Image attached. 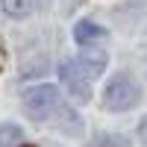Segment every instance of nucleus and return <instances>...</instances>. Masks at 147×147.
<instances>
[{
  "label": "nucleus",
  "mask_w": 147,
  "mask_h": 147,
  "mask_svg": "<svg viewBox=\"0 0 147 147\" xmlns=\"http://www.w3.org/2000/svg\"><path fill=\"white\" fill-rule=\"evenodd\" d=\"M80 62L82 68L91 74V77H100V74L106 71V62H109V53L103 50V47H94V44H85L82 53H80Z\"/></svg>",
  "instance_id": "nucleus-4"
},
{
  "label": "nucleus",
  "mask_w": 147,
  "mask_h": 147,
  "mask_svg": "<svg viewBox=\"0 0 147 147\" xmlns=\"http://www.w3.org/2000/svg\"><path fill=\"white\" fill-rule=\"evenodd\" d=\"M59 77H62L65 91L74 97L77 103H85L91 97V74L82 68L80 59H65L59 65Z\"/></svg>",
  "instance_id": "nucleus-3"
},
{
  "label": "nucleus",
  "mask_w": 147,
  "mask_h": 147,
  "mask_svg": "<svg viewBox=\"0 0 147 147\" xmlns=\"http://www.w3.org/2000/svg\"><path fill=\"white\" fill-rule=\"evenodd\" d=\"M94 147H129V141L124 136H115V132H106V136H100V141H97Z\"/></svg>",
  "instance_id": "nucleus-8"
},
{
  "label": "nucleus",
  "mask_w": 147,
  "mask_h": 147,
  "mask_svg": "<svg viewBox=\"0 0 147 147\" xmlns=\"http://www.w3.org/2000/svg\"><path fill=\"white\" fill-rule=\"evenodd\" d=\"M138 97H141L138 82L129 74H118V77L109 80L106 91H103V106L112 109V112H127V109H132L138 103Z\"/></svg>",
  "instance_id": "nucleus-1"
},
{
  "label": "nucleus",
  "mask_w": 147,
  "mask_h": 147,
  "mask_svg": "<svg viewBox=\"0 0 147 147\" xmlns=\"http://www.w3.org/2000/svg\"><path fill=\"white\" fill-rule=\"evenodd\" d=\"M103 35H106V30L100 27V24H91V21H80L77 27H74L77 44H94V41H100Z\"/></svg>",
  "instance_id": "nucleus-5"
},
{
  "label": "nucleus",
  "mask_w": 147,
  "mask_h": 147,
  "mask_svg": "<svg viewBox=\"0 0 147 147\" xmlns=\"http://www.w3.org/2000/svg\"><path fill=\"white\" fill-rule=\"evenodd\" d=\"M59 103H62V94L56 85H35L24 94V109L32 121H47L59 109Z\"/></svg>",
  "instance_id": "nucleus-2"
},
{
  "label": "nucleus",
  "mask_w": 147,
  "mask_h": 147,
  "mask_svg": "<svg viewBox=\"0 0 147 147\" xmlns=\"http://www.w3.org/2000/svg\"><path fill=\"white\" fill-rule=\"evenodd\" d=\"M44 0H3V9L9 12L12 18H24V15H32L35 9H41Z\"/></svg>",
  "instance_id": "nucleus-6"
},
{
  "label": "nucleus",
  "mask_w": 147,
  "mask_h": 147,
  "mask_svg": "<svg viewBox=\"0 0 147 147\" xmlns=\"http://www.w3.org/2000/svg\"><path fill=\"white\" fill-rule=\"evenodd\" d=\"M138 138H141V144L147 147V121H141V124H138Z\"/></svg>",
  "instance_id": "nucleus-9"
},
{
  "label": "nucleus",
  "mask_w": 147,
  "mask_h": 147,
  "mask_svg": "<svg viewBox=\"0 0 147 147\" xmlns=\"http://www.w3.org/2000/svg\"><path fill=\"white\" fill-rule=\"evenodd\" d=\"M24 144V132L15 124H0V147H21Z\"/></svg>",
  "instance_id": "nucleus-7"
}]
</instances>
